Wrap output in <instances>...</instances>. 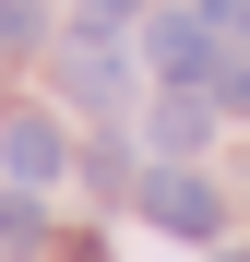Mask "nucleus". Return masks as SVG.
I'll return each instance as SVG.
<instances>
[{"label": "nucleus", "mask_w": 250, "mask_h": 262, "mask_svg": "<svg viewBox=\"0 0 250 262\" xmlns=\"http://www.w3.org/2000/svg\"><path fill=\"white\" fill-rule=\"evenodd\" d=\"M143 48H155L167 83H215V72H226V60H215V48H226L215 12H155V24H143Z\"/></svg>", "instance_id": "nucleus-1"}, {"label": "nucleus", "mask_w": 250, "mask_h": 262, "mask_svg": "<svg viewBox=\"0 0 250 262\" xmlns=\"http://www.w3.org/2000/svg\"><path fill=\"white\" fill-rule=\"evenodd\" d=\"M143 214H155L167 238H215V214H226V203L202 191V179H179V167H155V179H143Z\"/></svg>", "instance_id": "nucleus-2"}, {"label": "nucleus", "mask_w": 250, "mask_h": 262, "mask_svg": "<svg viewBox=\"0 0 250 262\" xmlns=\"http://www.w3.org/2000/svg\"><path fill=\"white\" fill-rule=\"evenodd\" d=\"M202 131H215V96H202V83H167V107L143 119V143H155V155H191Z\"/></svg>", "instance_id": "nucleus-3"}, {"label": "nucleus", "mask_w": 250, "mask_h": 262, "mask_svg": "<svg viewBox=\"0 0 250 262\" xmlns=\"http://www.w3.org/2000/svg\"><path fill=\"white\" fill-rule=\"evenodd\" d=\"M0 155H12V179H48V167H60V131H48V119H12Z\"/></svg>", "instance_id": "nucleus-4"}, {"label": "nucleus", "mask_w": 250, "mask_h": 262, "mask_svg": "<svg viewBox=\"0 0 250 262\" xmlns=\"http://www.w3.org/2000/svg\"><path fill=\"white\" fill-rule=\"evenodd\" d=\"M215 107H238V119H250V36L226 48V72H215Z\"/></svg>", "instance_id": "nucleus-5"}, {"label": "nucleus", "mask_w": 250, "mask_h": 262, "mask_svg": "<svg viewBox=\"0 0 250 262\" xmlns=\"http://www.w3.org/2000/svg\"><path fill=\"white\" fill-rule=\"evenodd\" d=\"M0 250H36V203L24 191H0Z\"/></svg>", "instance_id": "nucleus-6"}, {"label": "nucleus", "mask_w": 250, "mask_h": 262, "mask_svg": "<svg viewBox=\"0 0 250 262\" xmlns=\"http://www.w3.org/2000/svg\"><path fill=\"white\" fill-rule=\"evenodd\" d=\"M36 24H48L36 0H0V48H36Z\"/></svg>", "instance_id": "nucleus-7"}, {"label": "nucleus", "mask_w": 250, "mask_h": 262, "mask_svg": "<svg viewBox=\"0 0 250 262\" xmlns=\"http://www.w3.org/2000/svg\"><path fill=\"white\" fill-rule=\"evenodd\" d=\"M202 12H215V36H250V0H202Z\"/></svg>", "instance_id": "nucleus-8"}]
</instances>
